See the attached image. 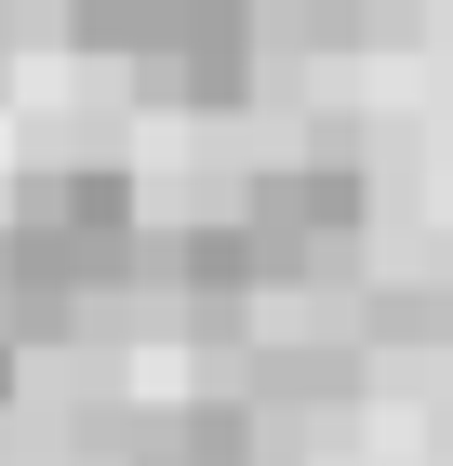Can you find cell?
Segmentation results:
<instances>
[{
	"label": "cell",
	"mask_w": 453,
	"mask_h": 466,
	"mask_svg": "<svg viewBox=\"0 0 453 466\" xmlns=\"http://www.w3.org/2000/svg\"><path fill=\"white\" fill-rule=\"evenodd\" d=\"M94 320H107V307H94V293H80L14 214H0V347L27 360V347H67V333H94Z\"/></svg>",
	"instance_id": "277c9868"
},
{
	"label": "cell",
	"mask_w": 453,
	"mask_h": 466,
	"mask_svg": "<svg viewBox=\"0 0 453 466\" xmlns=\"http://www.w3.org/2000/svg\"><path fill=\"white\" fill-rule=\"evenodd\" d=\"M374 360H453V280H360L347 293Z\"/></svg>",
	"instance_id": "5b68a950"
},
{
	"label": "cell",
	"mask_w": 453,
	"mask_h": 466,
	"mask_svg": "<svg viewBox=\"0 0 453 466\" xmlns=\"http://www.w3.org/2000/svg\"><path fill=\"white\" fill-rule=\"evenodd\" d=\"M54 14H67V0H54Z\"/></svg>",
	"instance_id": "52a82bcc"
},
{
	"label": "cell",
	"mask_w": 453,
	"mask_h": 466,
	"mask_svg": "<svg viewBox=\"0 0 453 466\" xmlns=\"http://www.w3.org/2000/svg\"><path fill=\"white\" fill-rule=\"evenodd\" d=\"M120 466H293V453H280V413L253 387H187V400H160L134 427Z\"/></svg>",
	"instance_id": "3957f363"
},
{
	"label": "cell",
	"mask_w": 453,
	"mask_h": 466,
	"mask_svg": "<svg viewBox=\"0 0 453 466\" xmlns=\"http://www.w3.org/2000/svg\"><path fill=\"white\" fill-rule=\"evenodd\" d=\"M14 227H27L94 307L147 293V187L120 174V160H27V174H14Z\"/></svg>",
	"instance_id": "7a4b0ae2"
},
{
	"label": "cell",
	"mask_w": 453,
	"mask_h": 466,
	"mask_svg": "<svg viewBox=\"0 0 453 466\" xmlns=\"http://www.w3.org/2000/svg\"><path fill=\"white\" fill-rule=\"evenodd\" d=\"M227 214L253 227V253H267V293H360L374 280V174H360V147H293V160H267V174H241V200Z\"/></svg>",
	"instance_id": "6da1fadb"
},
{
	"label": "cell",
	"mask_w": 453,
	"mask_h": 466,
	"mask_svg": "<svg viewBox=\"0 0 453 466\" xmlns=\"http://www.w3.org/2000/svg\"><path fill=\"white\" fill-rule=\"evenodd\" d=\"M427 0H267V27H293L307 54H360V40H400Z\"/></svg>",
	"instance_id": "8992f818"
}]
</instances>
